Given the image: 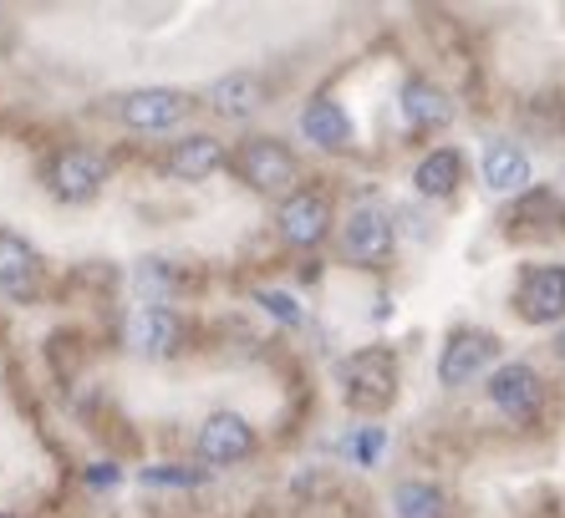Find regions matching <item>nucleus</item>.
Here are the masks:
<instances>
[{
    "label": "nucleus",
    "mask_w": 565,
    "mask_h": 518,
    "mask_svg": "<svg viewBox=\"0 0 565 518\" xmlns=\"http://www.w3.org/2000/svg\"><path fill=\"white\" fill-rule=\"evenodd\" d=\"M342 381V402L362 417H377L397 402V356L393 346H362L337 366Z\"/></svg>",
    "instance_id": "f257e3e1"
},
{
    "label": "nucleus",
    "mask_w": 565,
    "mask_h": 518,
    "mask_svg": "<svg viewBox=\"0 0 565 518\" xmlns=\"http://www.w3.org/2000/svg\"><path fill=\"white\" fill-rule=\"evenodd\" d=\"M230 169L239 173L245 188H255V194H280V198L296 194V179H301V163H296V153H290L280 138H245V143L230 153Z\"/></svg>",
    "instance_id": "f03ea898"
},
{
    "label": "nucleus",
    "mask_w": 565,
    "mask_h": 518,
    "mask_svg": "<svg viewBox=\"0 0 565 518\" xmlns=\"http://www.w3.org/2000/svg\"><path fill=\"white\" fill-rule=\"evenodd\" d=\"M41 183H46V194L56 204H93L103 194L107 183V158L97 148H62V153L46 158V169H41Z\"/></svg>",
    "instance_id": "7ed1b4c3"
},
{
    "label": "nucleus",
    "mask_w": 565,
    "mask_h": 518,
    "mask_svg": "<svg viewBox=\"0 0 565 518\" xmlns=\"http://www.w3.org/2000/svg\"><path fill=\"white\" fill-rule=\"evenodd\" d=\"M189 107H194V97L179 91V87H132V91H122L118 102H113V112H118V122L128 132L158 138V132L179 128V122L189 117Z\"/></svg>",
    "instance_id": "20e7f679"
},
{
    "label": "nucleus",
    "mask_w": 565,
    "mask_h": 518,
    "mask_svg": "<svg viewBox=\"0 0 565 518\" xmlns=\"http://www.w3.org/2000/svg\"><path fill=\"white\" fill-rule=\"evenodd\" d=\"M500 356V336L484 331V325H459L448 331L444 350H438V387H469L473 376H484Z\"/></svg>",
    "instance_id": "39448f33"
},
{
    "label": "nucleus",
    "mask_w": 565,
    "mask_h": 518,
    "mask_svg": "<svg viewBox=\"0 0 565 518\" xmlns=\"http://www.w3.org/2000/svg\"><path fill=\"white\" fill-rule=\"evenodd\" d=\"M393 245H397V229H393V214L377 204H356L352 214L342 219V255L362 270H377L393 259Z\"/></svg>",
    "instance_id": "423d86ee"
},
{
    "label": "nucleus",
    "mask_w": 565,
    "mask_h": 518,
    "mask_svg": "<svg viewBox=\"0 0 565 518\" xmlns=\"http://www.w3.org/2000/svg\"><path fill=\"white\" fill-rule=\"evenodd\" d=\"M484 391H489V402H494V412L510 417V422H530L545 407V381H540V371L530 361L494 366Z\"/></svg>",
    "instance_id": "0eeeda50"
},
{
    "label": "nucleus",
    "mask_w": 565,
    "mask_h": 518,
    "mask_svg": "<svg viewBox=\"0 0 565 518\" xmlns=\"http://www.w3.org/2000/svg\"><path fill=\"white\" fill-rule=\"evenodd\" d=\"M331 198L321 188H296L290 198H280L276 208V229L290 249H316L331 234Z\"/></svg>",
    "instance_id": "6e6552de"
},
{
    "label": "nucleus",
    "mask_w": 565,
    "mask_h": 518,
    "mask_svg": "<svg viewBox=\"0 0 565 518\" xmlns=\"http://www.w3.org/2000/svg\"><path fill=\"white\" fill-rule=\"evenodd\" d=\"M189 341V325L179 311H169V305H138V311L128 315V346L138 350V356H148V361H169V356H179Z\"/></svg>",
    "instance_id": "1a4fd4ad"
},
{
    "label": "nucleus",
    "mask_w": 565,
    "mask_h": 518,
    "mask_svg": "<svg viewBox=\"0 0 565 518\" xmlns=\"http://www.w3.org/2000/svg\"><path fill=\"white\" fill-rule=\"evenodd\" d=\"M514 311L530 325L565 321V265H530L514 285Z\"/></svg>",
    "instance_id": "9d476101"
},
{
    "label": "nucleus",
    "mask_w": 565,
    "mask_h": 518,
    "mask_svg": "<svg viewBox=\"0 0 565 518\" xmlns=\"http://www.w3.org/2000/svg\"><path fill=\"white\" fill-rule=\"evenodd\" d=\"M194 447L210 467H235L245 457H255V428L239 412H214V417H204Z\"/></svg>",
    "instance_id": "9b49d317"
},
{
    "label": "nucleus",
    "mask_w": 565,
    "mask_h": 518,
    "mask_svg": "<svg viewBox=\"0 0 565 518\" xmlns=\"http://www.w3.org/2000/svg\"><path fill=\"white\" fill-rule=\"evenodd\" d=\"M41 280H46V265H41L36 245H26L11 229H0V295L26 305V300L41 295Z\"/></svg>",
    "instance_id": "f8f14e48"
},
{
    "label": "nucleus",
    "mask_w": 565,
    "mask_h": 518,
    "mask_svg": "<svg viewBox=\"0 0 565 518\" xmlns=\"http://www.w3.org/2000/svg\"><path fill=\"white\" fill-rule=\"evenodd\" d=\"M220 169H230V153H224V143L214 132H184V138L169 143V153H163V173L179 183H204Z\"/></svg>",
    "instance_id": "ddd939ff"
},
{
    "label": "nucleus",
    "mask_w": 565,
    "mask_h": 518,
    "mask_svg": "<svg viewBox=\"0 0 565 518\" xmlns=\"http://www.w3.org/2000/svg\"><path fill=\"white\" fill-rule=\"evenodd\" d=\"M301 138L306 143H316L321 153H347L356 138L352 117H347V107L337 102V97H311V102L301 107Z\"/></svg>",
    "instance_id": "4468645a"
},
{
    "label": "nucleus",
    "mask_w": 565,
    "mask_h": 518,
    "mask_svg": "<svg viewBox=\"0 0 565 518\" xmlns=\"http://www.w3.org/2000/svg\"><path fill=\"white\" fill-rule=\"evenodd\" d=\"M204 102H210L220 117H230V122H245V117H255L265 102H270V87H265L260 72H230V77H220L210 91H204Z\"/></svg>",
    "instance_id": "2eb2a0df"
},
{
    "label": "nucleus",
    "mask_w": 565,
    "mask_h": 518,
    "mask_svg": "<svg viewBox=\"0 0 565 518\" xmlns=\"http://www.w3.org/2000/svg\"><path fill=\"white\" fill-rule=\"evenodd\" d=\"M479 173L489 194H530V153L520 143H489Z\"/></svg>",
    "instance_id": "dca6fc26"
},
{
    "label": "nucleus",
    "mask_w": 565,
    "mask_h": 518,
    "mask_svg": "<svg viewBox=\"0 0 565 518\" xmlns=\"http://www.w3.org/2000/svg\"><path fill=\"white\" fill-rule=\"evenodd\" d=\"M403 117H408L413 132H438L454 122V102H448V91L434 87L428 77H408L403 82Z\"/></svg>",
    "instance_id": "f3484780"
},
{
    "label": "nucleus",
    "mask_w": 565,
    "mask_h": 518,
    "mask_svg": "<svg viewBox=\"0 0 565 518\" xmlns=\"http://www.w3.org/2000/svg\"><path fill=\"white\" fill-rule=\"evenodd\" d=\"M463 183V153L459 148H434V153L418 158V169H413V188L423 198H454Z\"/></svg>",
    "instance_id": "a211bd4d"
},
{
    "label": "nucleus",
    "mask_w": 565,
    "mask_h": 518,
    "mask_svg": "<svg viewBox=\"0 0 565 518\" xmlns=\"http://www.w3.org/2000/svg\"><path fill=\"white\" fill-rule=\"evenodd\" d=\"M393 518H448V493L428 478H403L393 488Z\"/></svg>",
    "instance_id": "6ab92c4d"
},
{
    "label": "nucleus",
    "mask_w": 565,
    "mask_h": 518,
    "mask_svg": "<svg viewBox=\"0 0 565 518\" xmlns=\"http://www.w3.org/2000/svg\"><path fill=\"white\" fill-rule=\"evenodd\" d=\"M204 473L199 467H184V463H158V467H143V488H199Z\"/></svg>",
    "instance_id": "aec40b11"
},
{
    "label": "nucleus",
    "mask_w": 565,
    "mask_h": 518,
    "mask_svg": "<svg viewBox=\"0 0 565 518\" xmlns=\"http://www.w3.org/2000/svg\"><path fill=\"white\" fill-rule=\"evenodd\" d=\"M382 447H387V428H356L352 438H347V453H352L356 467H377Z\"/></svg>",
    "instance_id": "412c9836"
},
{
    "label": "nucleus",
    "mask_w": 565,
    "mask_h": 518,
    "mask_svg": "<svg viewBox=\"0 0 565 518\" xmlns=\"http://www.w3.org/2000/svg\"><path fill=\"white\" fill-rule=\"evenodd\" d=\"M255 300H260L280 325H301V305H296V295H286V290H255Z\"/></svg>",
    "instance_id": "4be33fe9"
},
{
    "label": "nucleus",
    "mask_w": 565,
    "mask_h": 518,
    "mask_svg": "<svg viewBox=\"0 0 565 518\" xmlns=\"http://www.w3.org/2000/svg\"><path fill=\"white\" fill-rule=\"evenodd\" d=\"M118 478H122L118 463H93V467H87V483H93V488H113Z\"/></svg>",
    "instance_id": "5701e85b"
},
{
    "label": "nucleus",
    "mask_w": 565,
    "mask_h": 518,
    "mask_svg": "<svg viewBox=\"0 0 565 518\" xmlns=\"http://www.w3.org/2000/svg\"><path fill=\"white\" fill-rule=\"evenodd\" d=\"M555 356H561V366H565V325L555 331Z\"/></svg>",
    "instance_id": "b1692460"
},
{
    "label": "nucleus",
    "mask_w": 565,
    "mask_h": 518,
    "mask_svg": "<svg viewBox=\"0 0 565 518\" xmlns=\"http://www.w3.org/2000/svg\"><path fill=\"white\" fill-rule=\"evenodd\" d=\"M0 518H15V514H0Z\"/></svg>",
    "instance_id": "393cba45"
}]
</instances>
